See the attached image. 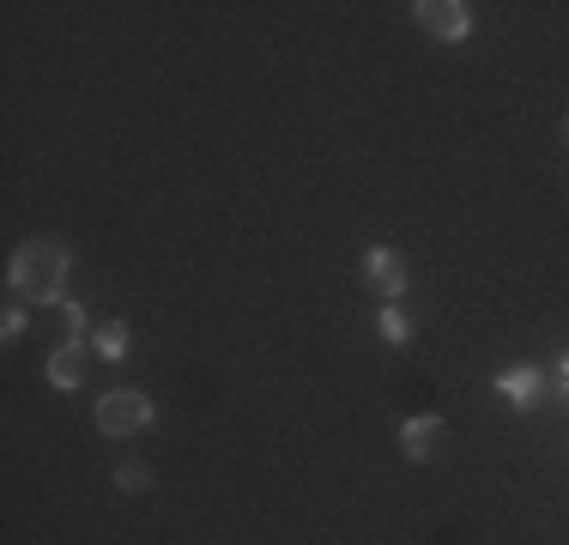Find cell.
Listing matches in <instances>:
<instances>
[{"label": "cell", "instance_id": "6da1fadb", "mask_svg": "<svg viewBox=\"0 0 569 545\" xmlns=\"http://www.w3.org/2000/svg\"><path fill=\"white\" fill-rule=\"evenodd\" d=\"M12 291L31 297V304H56L61 285H67V242L61 237H31L19 242V255H12Z\"/></svg>", "mask_w": 569, "mask_h": 545}, {"label": "cell", "instance_id": "7a4b0ae2", "mask_svg": "<svg viewBox=\"0 0 569 545\" xmlns=\"http://www.w3.org/2000/svg\"><path fill=\"white\" fill-rule=\"evenodd\" d=\"M146 425H152V400H146V394L116 388V394H103V400H98V430L103 436H133Z\"/></svg>", "mask_w": 569, "mask_h": 545}, {"label": "cell", "instance_id": "3957f363", "mask_svg": "<svg viewBox=\"0 0 569 545\" xmlns=\"http://www.w3.org/2000/svg\"><path fill=\"white\" fill-rule=\"evenodd\" d=\"M418 24H425L430 37H442V43H460V37H472V7L467 0H418Z\"/></svg>", "mask_w": 569, "mask_h": 545}, {"label": "cell", "instance_id": "277c9868", "mask_svg": "<svg viewBox=\"0 0 569 545\" xmlns=\"http://www.w3.org/2000/svg\"><path fill=\"white\" fill-rule=\"evenodd\" d=\"M363 279L376 285V291L395 304V297H406V261L395 249H363Z\"/></svg>", "mask_w": 569, "mask_h": 545}, {"label": "cell", "instance_id": "5b68a950", "mask_svg": "<svg viewBox=\"0 0 569 545\" xmlns=\"http://www.w3.org/2000/svg\"><path fill=\"white\" fill-rule=\"evenodd\" d=\"M400 448H406V460H430L442 448V418H406L400 425Z\"/></svg>", "mask_w": 569, "mask_h": 545}, {"label": "cell", "instance_id": "8992f818", "mask_svg": "<svg viewBox=\"0 0 569 545\" xmlns=\"http://www.w3.org/2000/svg\"><path fill=\"white\" fill-rule=\"evenodd\" d=\"M497 394H503L509 406H539V370L533 364H515V370H497Z\"/></svg>", "mask_w": 569, "mask_h": 545}, {"label": "cell", "instance_id": "52a82bcc", "mask_svg": "<svg viewBox=\"0 0 569 545\" xmlns=\"http://www.w3.org/2000/svg\"><path fill=\"white\" fill-rule=\"evenodd\" d=\"M79 382H86V339H67L49 358V388H79Z\"/></svg>", "mask_w": 569, "mask_h": 545}, {"label": "cell", "instance_id": "ba28073f", "mask_svg": "<svg viewBox=\"0 0 569 545\" xmlns=\"http://www.w3.org/2000/svg\"><path fill=\"white\" fill-rule=\"evenodd\" d=\"M91 351H98V358H128V321H103L98 334H91Z\"/></svg>", "mask_w": 569, "mask_h": 545}, {"label": "cell", "instance_id": "9c48e42d", "mask_svg": "<svg viewBox=\"0 0 569 545\" xmlns=\"http://www.w3.org/2000/svg\"><path fill=\"white\" fill-rule=\"evenodd\" d=\"M382 339H388V346H406V339H412V316H406L400 304L382 309Z\"/></svg>", "mask_w": 569, "mask_h": 545}, {"label": "cell", "instance_id": "30bf717a", "mask_svg": "<svg viewBox=\"0 0 569 545\" xmlns=\"http://www.w3.org/2000/svg\"><path fill=\"white\" fill-rule=\"evenodd\" d=\"M116 485L121 490H152V473H146L140 460H128V467H116Z\"/></svg>", "mask_w": 569, "mask_h": 545}, {"label": "cell", "instance_id": "8fae6325", "mask_svg": "<svg viewBox=\"0 0 569 545\" xmlns=\"http://www.w3.org/2000/svg\"><path fill=\"white\" fill-rule=\"evenodd\" d=\"M61 316H67V339H86V309H79V304H61Z\"/></svg>", "mask_w": 569, "mask_h": 545}, {"label": "cell", "instance_id": "7c38bea8", "mask_svg": "<svg viewBox=\"0 0 569 545\" xmlns=\"http://www.w3.org/2000/svg\"><path fill=\"white\" fill-rule=\"evenodd\" d=\"M0 334H7V339H19V334H24V309H19V304H12L7 316H0Z\"/></svg>", "mask_w": 569, "mask_h": 545}, {"label": "cell", "instance_id": "4fadbf2b", "mask_svg": "<svg viewBox=\"0 0 569 545\" xmlns=\"http://www.w3.org/2000/svg\"><path fill=\"white\" fill-rule=\"evenodd\" d=\"M563 400H569V358H563Z\"/></svg>", "mask_w": 569, "mask_h": 545}, {"label": "cell", "instance_id": "5bb4252c", "mask_svg": "<svg viewBox=\"0 0 569 545\" xmlns=\"http://www.w3.org/2000/svg\"><path fill=\"white\" fill-rule=\"evenodd\" d=\"M563 140H569V121H563Z\"/></svg>", "mask_w": 569, "mask_h": 545}]
</instances>
